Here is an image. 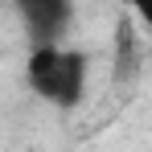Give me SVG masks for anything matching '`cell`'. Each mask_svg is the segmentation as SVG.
<instances>
[{"label":"cell","mask_w":152,"mask_h":152,"mask_svg":"<svg viewBox=\"0 0 152 152\" xmlns=\"http://www.w3.org/2000/svg\"><path fill=\"white\" fill-rule=\"evenodd\" d=\"M29 86L53 107H74L86 86V58L78 50H62V45H33L29 53Z\"/></svg>","instance_id":"cell-1"},{"label":"cell","mask_w":152,"mask_h":152,"mask_svg":"<svg viewBox=\"0 0 152 152\" xmlns=\"http://www.w3.org/2000/svg\"><path fill=\"white\" fill-rule=\"evenodd\" d=\"M132 8H136V12H140L144 21H148V17H152V0H132Z\"/></svg>","instance_id":"cell-4"},{"label":"cell","mask_w":152,"mask_h":152,"mask_svg":"<svg viewBox=\"0 0 152 152\" xmlns=\"http://www.w3.org/2000/svg\"><path fill=\"white\" fill-rule=\"evenodd\" d=\"M115 58L124 62V74L136 70V45H132V21H119V33H115Z\"/></svg>","instance_id":"cell-3"},{"label":"cell","mask_w":152,"mask_h":152,"mask_svg":"<svg viewBox=\"0 0 152 152\" xmlns=\"http://www.w3.org/2000/svg\"><path fill=\"white\" fill-rule=\"evenodd\" d=\"M37 45H58V33L70 21V0H17Z\"/></svg>","instance_id":"cell-2"}]
</instances>
